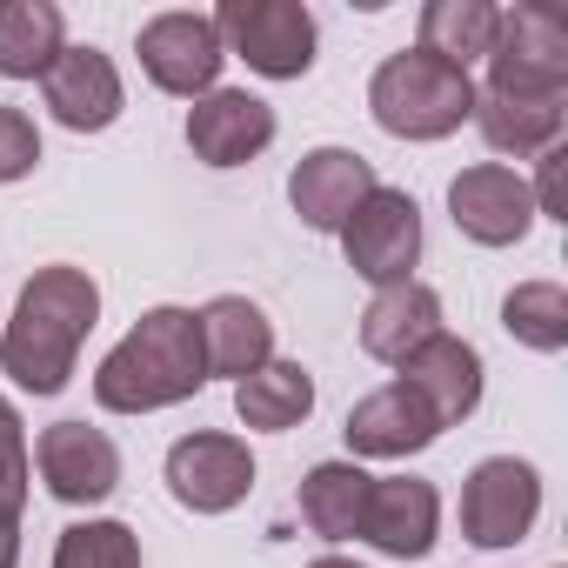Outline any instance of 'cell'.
I'll list each match as a JSON object with an SVG mask.
<instances>
[{"instance_id": "obj_1", "label": "cell", "mask_w": 568, "mask_h": 568, "mask_svg": "<svg viewBox=\"0 0 568 568\" xmlns=\"http://www.w3.org/2000/svg\"><path fill=\"white\" fill-rule=\"evenodd\" d=\"M101 322V288L94 274L74 261L34 267V281L14 302V322L0 335V375H8L21 395H61L74 382L81 342Z\"/></svg>"}, {"instance_id": "obj_2", "label": "cell", "mask_w": 568, "mask_h": 568, "mask_svg": "<svg viewBox=\"0 0 568 568\" xmlns=\"http://www.w3.org/2000/svg\"><path fill=\"white\" fill-rule=\"evenodd\" d=\"M207 388L194 308H148L94 368V402L108 415H161Z\"/></svg>"}, {"instance_id": "obj_3", "label": "cell", "mask_w": 568, "mask_h": 568, "mask_svg": "<svg viewBox=\"0 0 568 568\" xmlns=\"http://www.w3.org/2000/svg\"><path fill=\"white\" fill-rule=\"evenodd\" d=\"M368 114L395 141H448L475 114V74H462V68H448L422 48H402L375 68Z\"/></svg>"}, {"instance_id": "obj_4", "label": "cell", "mask_w": 568, "mask_h": 568, "mask_svg": "<svg viewBox=\"0 0 568 568\" xmlns=\"http://www.w3.org/2000/svg\"><path fill=\"white\" fill-rule=\"evenodd\" d=\"M207 21H214L221 48L234 61H247L261 81H302L322 48V28L302 0H221Z\"/></svg>"}, {"instance_id": "obj_5", "label": "cell", "mask_w": 568, "mask_h": 568, "mask_svg": "<svg viewBox=\"0 0 568 568\" xmlns=\"http://www.w3.org/2000/svg\"><path fill=\"white\" fill-rule=\"evenodd\" d=\"M488 88L481 94H515V101H568V28L548 8H501L495 48H488Z\"/></svg>"}, {"instance_id": "obj_6", "label": "cell", "mask_w": 568, "mask_h": 568, "mask_svg": "<svg viewBox=\"0 0 568 568\" xmlns=\"http://www.w3.org/2000/svg\"><path fill=\"white\" fill-rule=\"evenodd\" d=\"M342 254L368 288L415 281V261H422V207H415V194L408 187H375L342 221Z\"/></svg>"}, {"instance_id": "obj_7", "label": "cell", "mask_w": 568, "mask_h": 568, "mask_svg": "<svg viewBox=\"0 0 568 568\" xmlns=\"http://www.w3.org/2000/svg\"><path fill=\"white\" fill-rule=\"evenodd\" d=\"M134 54H141V74H148L161 94H174V101L214 94V88H221V68H227V48H221L214 21H207V14H187V8L141 21Z\"/></svg>"}, {"instance_id": "obj_8", "label": "cell", "mask_w": 568, "mask_h": 568, "mask_svg": "<svg viewBox=\"0 0 568 568\" xmlns=\"http://www.w3.org/2000/svg\"><path fill=\"white\" fill-rule=\"evenodd\" d=\"M535 515H541V475H535V462L488 455V462L468 468V481H462V535L475 548H515V541H528Z\"/></svg>"}, {"instance_id": "obj_9", "label": "cell", "mask_w": 568, "mask_h": 568, "mask_svg": "<svg viewBox=\"0 0 568 568\" xmlns=\"http://www.w3.org/2000/svg\"><path fill=\"white\" fill-rule=\"evenodd\" d=\"M168 495L187 508V515H227L247 501L254 488V455L241 435H221V428H194L168 448Z\"/></svg>"}, {"instance_id": "obj_10", "label": "cell", "mask_w": 568, "mask_h": 568, "mask_svg": "<svg viewBox=\"0 0 568 568\" xmlns=\"http://www.w3.org/2000/svg\"><path fill=\"white\" fill-rule=\"evenodd\" d=\"M34 468L48 481L54 501L68 508H94L121 488V448L108 428H88V422H54L34 435Z\"/></svg>"}, {"instance_id": "obj_11", "label": "cell", "mask_w": 568, "mask_h": 568, "mask_svg": "<svg viewBox=\"0 0 568 568\" xmlns=\"http://www.w3.org/2000/svg\"><path fill=\"white\" fill-rule=\"evenodd\" d=\"M448 214L455 227L475 241V247H515L528 241L535 227V201H528V181L501 161H475L448 181Z\"/></svg>"}, {"instance_id": "obj_12", "label": "cell", "mask_w": 568, "mask_h": 568, "mask_svg": "<svg viewBox=\"0 0 568 568\" xmlns=\"http://www.w3.org/2000/svg\"><path fill=\"white\" fill-rule=\"evenodd\" d=\"M41 101L61 128L74 134H101L121 121L128 108V88H121V68L101 54V48H61L54 68L41 74Z\"/></svg>"}, {"instance_id": "obj_13", "label": "cell", "mask_w": 568, "mask_h": 568, "mask_svg": "<svg viewBox=\"0 0 568 568\" xmlns=\"http://www.w3.org/2000/svg\"><path fill=\"white\" fill-rule=\"evenodd\" d=\"M375 187H382L375 181V161L355 154V148H308L295 161V174H288V201H295L302 227H315V234H342V221Z\"/></svg>"}, {"instance_id": "obj_14", "label": "cell", "mask_w": 568, "mask_h": 568, "mask_svg": "<svg viewBox=\"0 0 568 568\" xmlns=\"http://www.w3.org/2000/svg\"><path fill=\"white\" fill-rule=\"evenodd\" d=\"M348 462H408V455H422L435 435H442V422H435V408L408 388V382H382L375 395H362L355 408H348Z\"/></svg>"}, {"instance_id": "obj_15", "label": "cell", "mask_w": 568, "mask_h": 568, "mask_svg": "<svg viewBox=\"0 0 568 568\" xmlns=\"http://www.w3.org/2000/svg\"><path fill=\"white\" fill-rule=\"evenodd\" d=\"M442 535V495L422 475H375L368 488V515H362V541L382 548L388 561H422L435 555Z\"/></svg>"}, {"instance_id": "obj_16", "label": "cell", "mask_w": 568, "mask_h": 568, "mask_svg": "<svg viewBox=\"0 0 568 568\" xmlns=\"http://www.w3.org/2000/svg\"><path fill=\"white\" fill-rule=\"evenodd\" d=\"M274 128H281L274 108L261 94H247V88H214V94H201L187 108V148L207 168H247L274 141Z\"/></svg>"}, {"instance_id": "obj_17", "label": "cell", "mask_w": 568, "mask_h": 568, "mask_svg": "<svg viewBox=\"0 0 568 568\" xmlns=\"http://www.w3.org/2000/svg\"><path fill=\"white\" fill-rule=\"evenodd\" d=\"M395 382H408V388L435 408V422L455 428V422H468V415L481 408V348L442 328L435 342H422V348L402 362Z\"/></svg>"}, {"instance_id": "obj_18", "label": "cell", "mask_w": 568, "mask_h": 568, "mask_svg": "<svg viewBox=\"0 0 568 568\" xmlns=\"http://www.w3.org/2000/svg\"><path fill=\"white\" fill-rule=\"evenodd\" d=\"M442 335V295L428 281H395V288H375V302L362 308V355L382 368H402L422 342Z\"/></svg>"}, {"instance_id": "obj_19", "label": "cell", "mask_w": 568, "mask_h": 568, "mask_svg": "<svg viewBox=\"0 0 568 568\" xmlns=\"http://www.w3.org/2000/svg\"><path fill=\"white\" fill-rule=\"evenodd\" d=\"M194 328H201V362L207 375H254L261 362H274V322L261 315V302L247 295H214L207 308H194Z\"/></svg>"}, {"instance_id": "obj_20", "label": "cell", "mask_w": 568, "mask_h": 568, "mask_svg": "<svg viewBox=\"0 0 568 568\" xmlns=\"http://www.w3.org/2000/svg\"><path fill=\"white\" fill-rule=\"evenodd\" d=\"M234 415L241 428H261V435H288L315 415V375L302 362H261L254 375L234 382Z\"/></svg>"}, {"instance_id": "obj_21", "label": "cell", "mask_w": 568, "mask_h": 568, "mask_svg": "<svg viewBox=\"0 0 568 568\" xmlns=\"http://www.w3.org/2000/svg\"><path fill=\"white\" fill-rule=\"evenodd\" d=\"M368 488H375V475H368L362 462H315V468L302 475L295 508H302V521H308L322 541H362Z\"/></svg>"}, {"instance_id": "obj_22", "label": "cell", "mask_w": 568, "mask_h": 568, "mask_svg": "<svg viewBox=\"0 0 568 568\" xmlns=\"http://www.w3.org/2000/svg\"><path fill=\"white\" fill-rule=\"evenodd\" d=\"M488 141V154H508V161H535L548 148H561V121L568 108L561 101H515V94H475V114H468Z\"/></svg>"}, {"instance_id": "obj_23", "label": "cell", "mask_w": 568, "mask_h": 568, "mask_svg": "<svg viewBox=\"0 0 568 568\" xmlns=\"http://www.w3.org/2000/svg\"><path fill=\"white\" fill-rule=\"evenodd\" d=\"M61 48L68 21L54 0H0V74L8 81H41Z\"/></svg>"}, {"instance_id": "obj_24", "label": "cell", "mask_w": 568, "mask_h": 568, "mask_svg": "<svg viewBox=\"0 0 568 568\" xmlns=\"http://www.w3.org/2000/svg\"><path fill=\"white\" fill-rule=\"evenodd\" d=\"M495 28H501V8H495V0H428V8H422V41H415V48L468 74L475 61H488Z\"/></svg>"}, {"instance_id": "obj_25", "label": "cell", "mask_w": 568, "mask_h": 568, "mask_svg": "<svg viewBox=\"0 0 568 568\" xmlns=\"http://www.w3.org/2000/svg\"><path fill=\"white\" fill-rule=\"evenodd\" d=\"M501 328L535 355H561L568 348V288L561 281H521V288H508Z\"/></svg>"}, {"instance_id": "obj_26", "label": "cell", "mask_w": 568, "mask_h": 568, "mask_svg": "<svg viewBox=\"0 0 568 568\" xmlns=\"http://www.w3.org/2000/svg\"><path fill=\"white\" fill-rule=\"evenodd\" d=\"M54 568H141V535L128 521H108V515L74 521L54 541Z\"/></svg>"}, {"instance_id": "obj_27", "label": "cell", "mask_w": 568, "mask_h": 568, "mask_svg": "<svg viewBox=\"0 0 568 568\" xmlns=\"http://www.w3.org/2000/svg\"><path fill=\"white\" fill-rule=\"evenodd\" d=\"M28 481H34V448H28L21 408L0 395V508H8V515L28 508Z\"/></svg>"}, {"instance_id": "obj_28", "label": "cell", "mask_w": 568, "mask_h": 568, "mask_svg": "<svg viewBox=\"0 0 568 568\" xmlns=\"http://www.w3.org/2000/svg\"><path fill=\"white\" fill-rule=\"evenodd\" d=\"M34 168H41V128H34V114H21V108L0 101V187L28 181Z\"/></svg>"}, {"instance_id": "obj_29", "label": "cell", "mask_w": 568, "mask_h": 568, "mask_svg": "<svg viewBox=\"0 0 568 568\" xmlns=\"http://www.w3.org/2000/svg\"><path fill=\"white\" fill-rule=\"evenodd\" d=\"M21 561V515L0 508V568H14Z\"/></svg>"}]
</instances>
